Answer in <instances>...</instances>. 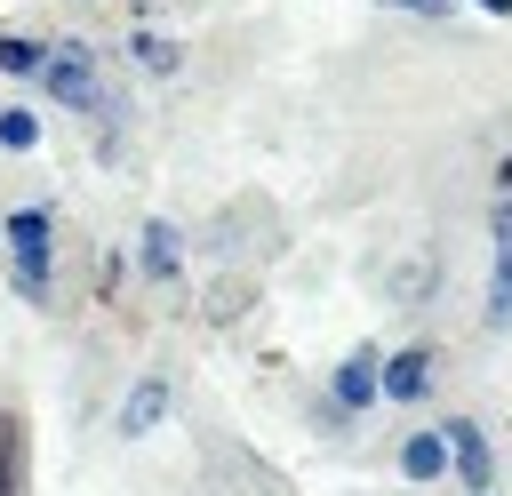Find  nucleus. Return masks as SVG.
<instances>
[{
	"mask_svg": "<svg viewBox=\"0 0 512 496\" xmlns=\"http://www.w3.org/2000/svg\"><path fill=\"white\" fill-rule=\"evenodd\" d=\"M400 472L408 480H440L448 472V432H408L400 440Z\"/></svg>",
	"mask_w": 512,
	"mask_h": 496,
	"instance_id": "6e6552de",
	"label": "nucleus"
},
{
	"mask_svg": "<svg viewBox=\"0 0 512 496\" xmlns=\"http://www.w3.org/2000/svg\"><path fill=\"white\" fill-rule=\"evenodd\" d=\"M40 64H48V40H24V32L0 40V72L8 80H40Z\"/></svg>",
	"mask_w": 512,
	"mask_h": 496,
	"instance_id": "9b49d317",
	"label": "nucleus"
},
{
	"mask_svg": "<svg viewBox=\"0 0 512 496\" xmlns=\"http://www.w3.org/2000/svg\"><path fill=\"white\" fill-rule=\"evenodd\" d=\"M248 304H256V288H248V280H216V288H208V320H240Z\"/></svg>",
	"mask_w": 512,
	"mask_h": 496,
	"instance_id": "ddd939ff",
	"label": "nucleus"
},
{
	"mask_svg": "<svg viewBox=\"0 0 512 496\" xmlns=\"http://www.w3.org/2000/svg\"><path fill=\"white\" fill-rule=\"evenodd\" d=\"M496 192H512V152H504V160H496Z\"/></svg>",
	"mask_w": 512,
	"mask_h": 496,
	"instance_id": "dca6fc26",
	"label": "nucleus"
},
{
	"mask_svg": "<svg viewBox=\"0 0 512 496\" xmlns=\"http://www.w3.org/2000/svg\"><path fill=\"white\" fill-rule=\"evenodd\" d=\"M176 224H144V248H136V264L152 272V280H176Z\"/></svg>",
	"mask_w": 512,
	"mask_h": 496,
	"instance_id": "9d476101",
	"label": "nucleus"
},
{
	"mask_svg": "<svg viewBox=\"0 0 512 496\" xmlns=\"http://www.w3.org/2000/svg\"><path fill=\"white\" fill-rule=\"evenodd\" d=\"M0 144H8V152H32V144H40V112L8 104V112H0Z\"/></svg>",
	"mask_w": 512,
	"mask_h": 496,
	"instance_id": "f8f14e48",
	"label": "nucleus"
},
{
	"mask_svg": "<svg viewBox=\"0 0 512 496\" xmlns=\"http://www.w3.org/2000/svg\"><path fill=\"white\" fill-rule=\"evenodd\" d=\"M392 8H424V16H448L456 0H392Z\"/></svg>",
	"mask_w": 512,
	"mask_h": 496,
	"instance_id": "2eb2a0df",
	"label": "nucleus"
},
{
	"mask_svg": "<svg viewBox=\"0 0 512 496\" xmlns=\"http://www.w3.org/2000/svg\"><path fill=\"white\" fill-rule=\"evenodd\" d=\"M384 392H392V400H424V392H432V352H424V344L392 352V360H384Z\"/></svg>",
	"mask_w": 512,
	"mask_h": 496,
	"instance_id": "423d86ee",
	"label": "nucleus"
},
{
	"mask_svg": "<svg viewBox=\"0 0 512 496\" xmlns=\"http://www.w3.org/2000/svg\"><path fill=\"white\" fill-rule=\"evenodd\" d=\"M136 64H144V72H176V48H168V40H152V32H144V40H136Z\"/></svg>",
	"mask_w": 512,
	"mask_h": 496,
	"instance_id": "4468645a",
	"label": "nucleus"
},
{
	"mask_svg": "<svg viewBox=\"0 0 512 496\" xmlns=\"http://www.w3.org/2000/svg\"><path fill=\"white\" fill-rule=\"evenodd\" d=\"M376 368H384V360H376V352L360 344V352H352V360L336 368V400H344V408H368V400L384 392V376H376Z\"/></svg>",
	"mask_w": 512,
	"mask_h": 496,
	"instance_id": "0eeeda50",
	"label": "nucleus"
},
{
	"mask_svg": "<svg viewBox=\"0 0 512 496\" xmlns=\"http://www.w3.org/2000/svg\"><path fill=\"white\" fill-rule=\"evenodd\" d=\"M160 416H168V376H136L128 384V408H120V440H144Z\"/></svg>",
	"mask_w": 512,
	"mask_h": 496,
	"instance_id": "20e7f679",
	"label": "nucleus"
},
{
	"mask_svg": "<svg viewBox=\"0 0 512 496\" xmlns=\"http://www.w3.org/2000/svg\"><path fill=\"white\" fill-rule=\"evenodd\" d=\"M0 240H8V256H16V288L40 304V296H48V216L24 208V216L0 224Z\"/></svg>",
	"mask_w": 512,
	"mask_h": 496,
	"instance_id": "f03ea898",
	"label": "nucleus"
},
{
	"mask_svg": "<svg viewBox=\"0 0 512 496\" xmlns=\"http://www.w3.org/2000/svg\"><path fill=\"white\" fill-rule=\"evenodd\" d=\"M40 88L56 96V104H72V112H104V80H96V48H80V40H48V64H40Z\"/></svg>",
	"mask_w": 512,
	"mask_h": 496,
	"instance_id": "f257e3e1",
	"label": "nucleus"
},
{
	"mask_svg": "<svg viewBox=\"0 0 512 496\" xmlns=\"http://www.w3.org/2000/svg\"><path fill=\"white\" fill-rule=\"evenodd\" d=\"M480 8H496V16H512V0H480Z\"/></svg>",
	"mask_w": 512,
	"mask_h": 496,
	"instance_id": "f3484780",
	"label": "nucleus"
},
{
	"mask_svg": "<svg viewBox=\"0 0 512 496\" xmlns=\"http://www.w3.org/2000/svg\"><path fill=\"white\" fill-rule=\"evenodd\" d=\"M0 496H24V416L0 408Z\"/></svg>",
	"mask_w": 512,
	"mask_h": 496,
	"instance_id": "1a4fd4ad",
	"label": "nucleus"
},
{
	"mask_svg": "<svg viewBox=\"0 0 512 496\" xmlns=\"http://www.w3.org/2000/svg\"><path fill=\"white\" fill-rule=\"evenodd\" d=\"M488 240H496V272H488V328H512V192H496V208H488Z\"/></svg>",
	"mask_w": 512,
	"mask_h": 496,
	"instance_id": "7ed1b4c3",
	"label": "nucleus"
},
{
	"mask_svg": "<svg viewBox=\"0 0 512 496\" xmlns=\"http://www.w3.org/2000/svg\"><path fill=\"white\" fill-rule=\"evenodd\" d=\"M448 432V464H456V480L480 496L488 488V440H480V424H440Z\"/></svg>",
	"mask_w": 512,
	"mask_h": 496,
	"instance_id": "39448f33",
	"label": "nucleus"
}]
</instances>
